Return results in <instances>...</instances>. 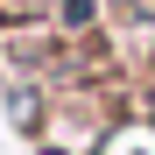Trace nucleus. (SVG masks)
Wrapping results in <instances>:
<instances>
[{"mask_svg":"<svg viewBox=\"0 0 155 155\" xmlns=\"http://www.w3.org/2000/svg\"><path fill=\"white\" fill-rule=\"evenodd\" d=\"M92 28H99L92 0H57V35H92Z\"/></svg>","mask_w":155,"mask_h":155,"instance_id":"2","label":"nucleus"},{"mask_svg":"<svg viewBox=\"0 0 155 155\" xmlns=\"http://www.w3.org/2000/svg\"><path fill=\"white\" fill-rule=\"evenodd\" d=\"M148 120H155V92H148Z\"/></svg>","mask_w":155,"mask_h":155,"instance_id":"4","label":"nucleus"},{"mask_svg":"<svg viewBox=\"0 0 155 155\" xmlns=\"http://www.w3.org/2000/svg\"><path fill=\"white\" fill-rule=\"evenodd\" d=\"M7 14H28V7H57V0H0Z\"/></svg>","mask_w":155,"mask_h":155,"instance_id":"3","label":"nucleus"},{"mask_svg":"<svg viewBox=\"0 0 155 155\" xmlns=\"http://www.w3.org/2000/svg\"><path fill=\"white\" fill-rule=\"evenodd\" d=\"M7 120L21 127V134H42V85L14 78V85H7Z\"/></svg>","mask_w":155,"mask_h":155,"instance_id":"1","label":"nucleus"}]
</instances>
